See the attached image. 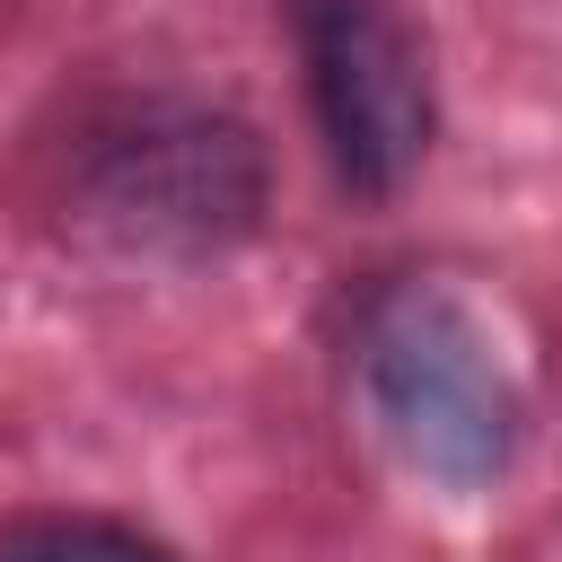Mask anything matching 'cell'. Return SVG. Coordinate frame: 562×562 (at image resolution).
I'll return each mask as SVG.
<instances>
[{
  "instance_id": "obj_2",
  "label": "cell",
  "mask_w": 562,
  "mask_h": 562,
  "mask_svg": "<svg viewBox=\"0 0 562 562\" xmlns=\"http://www.w3.org/2000/svg\"><path fill=\"white\" fill-rule=\"evenodd\" d=\"M360 369H369V395L413 465H430L448 483H483L509 465L518 386L465 299H448V290L378 299V316L360 334Z\"/></svg>"
},
{
  "instance_id": "obj_3",
  "label": "cell",
  "mask_w": 562,
  "mask_h": 562,
  "mask_svg": "<svg viewBox=\"0 0 562 562\" xmlns=\"http://www.w3.org/2000/svg\"><path fill=\"white\" fill-rule=\"evenodd\" d=\"M325 158L351 193H395L430 149V61L386 0H281Z\"/></svg>"
},
{
  "instance_id": "obj_4",
  "label": "cell",
  "mask_w": 562,
  "mask_h": 562,
  "mask_svg": "<svg viewBox=\"0 0 562 562\" xmlns=\"http://www.w3.org/2000/svg\"><path fill=\"white\" fill-rule=\"evenodd\" d=\"M0 562H176L158 536L88 509H26L0 527Z\"/></svg>"
},
{
  "instance_id": "obj_1",
  "label": "cell",
  "mask_w": 562,
  "mask_h": 562,
  "mask_svg": "<svg viewBox=\"0 0 562 562\" xmlns=\"http://www.w3.org/2000/svg\"><path fill=\"white\" fill-rule=\"evenodd\" d=\"M70 211L123 255H211L263 211V149L237 114L211 105H132L88 132Z\"/></svg>"
}]
</instances>
